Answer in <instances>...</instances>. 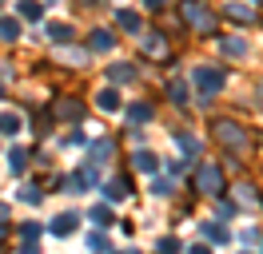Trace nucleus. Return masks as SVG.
Listing matches in <instances>:
<instances>
[{
	"mask_svg": "<svg viewBox=\"0 0 263 254\" xmlns=\"http://www.w3.org/2000/svg\"><path fill=\"white\" fill-rule=\"evenodd\" d=\"M183 20H187L196 32H212L215 28V16H212V8H208L203 0H183Z\"/></svg>",
	"mask_w": 263,
	"mask_h": 254,
	"instance_id": "obj_1",
	"label": "nucleus"
},
{
	"mask_svg": "<svg viewBox=\"0 0 263 254\" xmlns=\"http://www.w3.org/2000/svg\"><path fill=\"white\" fill-rule=\"evenodd\" d=\"M196 187L203 190V195H215V190L223 187V175H219V167H215V163H203V167L196 171Z\"/></svg>",
	"mask_w": 263,
	"mask_h": 254,
	"instance_id": "obj_2",
	"label": "nucleus"
},
{
	"mask_svg": "<svg viewBox=\"0 0 263 254\" xmlns=\"http://www.w3.org/2000/svg\"><path fill=\"white\" fill-rule=\"evenodd\" d=\"M196 83H199L203 95H215L219 88H223V76H219L215 68H196Z\"/></svg>",
	"mask_w": 263,
	"mask_h": 254,
	"instance_id": "obj_3",
	"label": "nucleus"
},
{
	"mask_svg": "<svg viewBox=\"0 0 263 254\" xmlns=\"http://www.w3.org/2000/svg\"><path fill=\"white\" fill-rule=\"evenodd\" d=\"M215 135H219V143H228V147H247V135L235 123H228V119H223V123H215Z\"/></svg>",
	"mask_w": 263,
	"mask_h": 254,
	"instance_id": "obj_4",
	"label": "nucleus"
},
{
	"mask_svg": "<svg viewBox=\"0 0 263 254\" xmlns=\"http://www.w3.org/2000/svg\"><path fill=\"white\" fill-rule=\"evenodd\" d=\"M52 230H56V235H72V230H76V215H60V219L52 222Z\"/></svg>",
	"mask_w": 263,
	"mask_h": 254,
	"instance_id": "obj_5",
	"label": "nucleus"
},
{
	"mask_svg": "<svg viewBox=\"0 0 263 254\" xmlns=\"http://www.w3.org/2000/svg\"><path fill=\"white\" fill-rule=\"evenodd\" d=\"M164 36H144V52H148V56H164Z\"/></svg>",
	"mask_w": 263,
	"mask_h": 254,
	"instance_id": "obj_6",
	"label": "nucleus"
},
{
	"mask_svg": "<svg viewBox=\"0 0 263 254\" xmlns=\"http://www.w3.org/2000/svg\"><path fill=\"white\" fill-rule=\"evenodd\" d=\"M116 20H120V28L140 32V16H136V12H128V8H124V12H116Z\"/></svg>",
	"mask_w": 263,
	"mask_h": 254,
	"instance_id": "obj_7",
	"label": "nucleus"
},
{
	"mask_svg": "<svg viewBox=\"0 0 263 254\" xmlns=\"http://www.w3.org/2000/svg\"><path fill=\"white\" fill-rule=\"evenodd\" d=\"M0 131H4V135H12V131H20V119L12 115V111H0Z\"/></svg>",
	"mask_w": 263,
	"mask_h": 254,
	"instance_id": "obj_8",
	"label": "nucleus"
},
{
	"mask_svg": "<svg viewBox=\"0 0 263 254\" xmlns=\"http://www.w3.org/2000/svg\"><path fill=\"white\" fill-rule=\"evenodd\" d=\"M92 48H96V52H108V48H112V36H108L104 28H96L92 32Z\"/></svg>",
	"mask_w": 263,
	"mask_h": 254,
	"instance_id": "obj_9",
	"label": "nucleus"
},
{
	"mask_svg": "<svg viewBox=\"0 0 263 254\" xmlns=\"http://www.w3.org/2000/svg\"><path fill=\"white\" fill-rule=\"evenodd\" d=\"M203 235L212 238V242H228V230H223V226H215V222H203Z\"/></svg>",
	"mask_w": 263,
	"mask_h": 254,
	"instance_id": "obj_10",
	"label": "nucleus"
},
{
	"mask_svg": "<svg viewBox=\"0 0 263 254\" xmlns=\"http://www.w3.org/2000/svg\"><path fill=\"white\" fill-rule=\"evenodd\" d=\"M148 115H152V108H148V103H136V108H128V119H136V123H144Z\"/></svg>",
	"mask_w": 263,
	"mask_h": 254,
	"instance_id": "obj_11",
	"label": "nucleus"
},
{
	"mask_svg": "<svg viewBox=\"0 0 263 254\" xmlns=\"http://www.w3.org/2000/svg\"><path fill=\"white\" fill-rule=\"evenodd\" d=\"M48 36L64 44V40H72V28H68V24H52V28H48Z\"/></svg>",
	"mask_w": 263,
	"mask_h": 254,
	"instance_id": "obj_12",
	"label": "nucleus"
},
{
	"mask_svg": "<svg viewBox=\"0 0 263 254\" xmlns=\"http://www.w3.org/2000/svg\"><path fill=\"white\" fill-rule=\"evenodd\" d=\"M100 108H108V111H116L120 108V99H116V92L108 88V92H100Z\"/></svg>",
	"mask_w": 263,
	"mask_h": 254,
	"instance_id": "obj_13",
	"label": "nucleus"
},
{
	"mask_svg": "<svg viewBox=\"0 0 263 254\" xmlns=\"http://www.w3.org/2000/svg\"><path fill=\"white\" fill-rule=\"evenodd\" d=\"M0 40H16V20H0Z\"/></svg>",
	"mask_w": 263,
	"mask_h": 254,
	"instance_id": "obj_14",
	"label": "nucleus"
},
{
	"mask_svg": "<svg viewBox=\"0 0 263 254\" xmlns=\"http://www.w3.org/2000/svg\"><path fill=\"white\" fill-rule=\"evenodd\" d=\"M136 167H140V171H156V159H152L148 151H140V155H136Z\"/></svg>",
	"mask_w": 263,
	"mask_h": 254,
	"instance_id": "obj_15",
	"label": "nucleus"
},
{
	"mask_svg": "<svg viewBox=\"0 0 263 254\" xmlns=\"http://www.w3.org/2000/svg\"><path fill=\"white\" fill-rule=\"evenodd\" d=\"M20 16H28V20H40V4L24 0V4H20Z\"/></svg>",
	"mask_w": 263,
	"mask_h": 254,
	"instance_id": "obj_16",
	"label": "nucleus"
},
{
	"mask_svg": "<svg viewBox=\"0 0 263 254\" xmlns=\"http://www.w3.org/2000/svg\"><path fill=\"white\" fill-rule=\"evenodd\" d=\"M108 76H112V79H132V76H136V72H132L128 64H116V68H112V72H108Z\"/></svg>",
	"mask_w": 263,
	"mask_h": 254,
	"instance_id": "obj_17",
	"label": "nucleus"
},
{
	"mask_svg": "<svg viewBox=\"0 0 263 254\" xmlns=\"http://www.w3.org/2000/svg\"><path fill=\"white\" fill-rule=\"evenodd\" d=\"M92 219H96L100 226H108V222H112V210H108V206H96V210H92Z\"/></svg>",
	"mask_w": 263,
	"mask_h": 254,
	"instance_id": "obj_18",
	"label": "nucleus"
},
{
	"mask_svg": "<svg viewBox=\"0 0 263 254\" xmlns=\"http://www.w3.org/2000/svg\"><path fill=\"white\" fill-rule=\"evenodd\" d=\"M243 40H223V52H231V56H243Z\"/></svg>",
	"mask_w": 263,
	"mask_h": 254,
	"instance_id": "obj_19",
	"label": "nucleus"
},
{
	"mask_svg": "<svg viewBox=\"0 0 263 254\" xmlns=\"http://www.w3.org/2000/svg\"><path fill=\"white\" fill-rule=\"evenodd\" d=\"M8 163H12V171H24V163H28V155H24V151H12V155H8Z\"/></svg>",
	"mask_w": 263,
	"mask_h": 254,
	"instance_id": "obj_20",
	"label": "nucleus"
},
{
	"mask_svg": "<svg viewBox=\"0 0 263 254\" xmlns=\"http://www.w3.org/2000/svg\"><path fill=\"white\" fill-rule=\"evenodd\" d=\"M228 16H231V20H251V12H247V8H239V4H231Z\"/></svg>",
	"mask_w": 263,
	"mask_h": 254,
	"instance_id": "obj_21",
	"label": "nucleus"
},
{
	"mask_svg": "<svg viewBox=\"0 0 263 254\" xmlns=\"http://www.w3.org/2000/svg\"><path fill=\"white\" fill-rule=\"evenodd\" d=\"M152 190H156V195H172V179H156V187H152Z\"/></svg>",
	"mask_w": 263,
	"mask_h": 254,
	"instance_id": "obj_22",
	"label": "nucleus"
},
{
	"mask_svg": "<svg viewBox=\"0 0 263 254\" xmlns=\"http://www.w3.org/2000/svg\"><path fill=\"white\" fill-rule=\"evenodd\" d=\"M20 235H24V238H28V242H32V238H40V226H36V222H28V226H24Z\"/></svg>",
	"mask_w": 263,
	"mask_h": 254,
	"instance_id": "obj_23",
	"label": "nucleus"
},
{
	"mask_svg": "<svg viewBox=\"0 0 263 254\" xmlns=\"http://www.w3.org/2000/svg\"><path fill=\"white\" fill-rule=\"evenodd\" d=\"M92 250H108V238H104V235H92Z\"/></svg>",
	"mask_w": 263,
	"mask_h": 254,
	"instance_id": "obj_24",
	"label": "nucleus"
},
{
	"mask_svg": "<svg viewBox=\"0 0 263 254\" xmlns=\"http://www.w3.org/2000/svg\"><path fill=\"white\" fill-rule=\"evenodd\" d=\"M160 254H176V238H164V242H160Z\"/></svg>",
	"mask_w": 263,
	"mask_h": 254,
	"instance_id": "obj_25",
	"label": "nucleus"
},
{
	"mask_svg": "<svg viewBox=\"0 0 263 254\" xmlns=\"http://www.w3.org/2000/svg\"><path fill=\"white\" fill-rule=\"evenodd\" d=\"M144 4H148V8H164V0H144Z\"/></svg>",
	"mask_w": 263,
	"mask_h": 254,
	"instance_id": "obj_26",
	"label": "nucleus"
},
{
	"mask_svg": "<svg viewBox=\"0 0 263 254\" xmlns=\"http://www.w3.org/2000/svg\"><path fill=\"white\" fill-rule=\"evenodd\" d=\"M192 254H212V250H208V246H192Z\"/></svg>",
	"mask_w": 263,
	"mask_h": 254,
	"instance_id": "obj_27",
	"label": "nucleus"
},
{
	"mask_svg": "<svg viewBox=\"0 0 263 254\" xmlns=\"http://www.w3.org/2000/svg\"><path fill=\"white\" fill-rule=\"evenodd\" d=\"M4 235H8V222H0V238H4Z\"/></svg>",
	"mask_w": 263,
	"mask_h": 254,
	"instance_id": "obj_28",
	"label": "nucleus"
},
{
	"mask_svg": "<svg viewBox=\"0 0 263 254\" xmlns=\"http://www.w3.org/2000/svg\"><path fill=\"white\" fill-rule=\"evenodd\" d=\"M259 103H263V83H259Z\"/></svg>",
	"mask_w": 263,
	"mask_h": 254,
	"instance_id": "obj_29",
	"label": "nucleus"
}]
</instances>
